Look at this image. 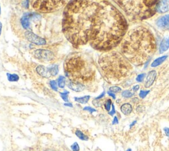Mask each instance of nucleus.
Here are the masks:
<instances>
[{"label":"nucleus","mask_w":169,"mask_h":151,"mask_svg":"<svg viewBox=\"0 0 169 151\" xmlns=\"http://www.w3.org/2000/svg\"><path fill=\"white\" fill-rule=\"evenodd\" d=\"M128 23L112 4L101 1L89 43L94 49L109 51L120 45L127 32Z\"/></svg>","instance_id":"nucleus-1"},{"label":"nucleus","mask_w":169,"mask_h":151,"mask_svg":"<svg viewBox=\"0 0 169 151\" xmlns=\"http://www.w3.org/2000/svg\"><path fill=\"white\" fill-rule=\"evenodd\" d=\"M99 0H72L65 9L62 29L67 39L75 46L89 42Z\"/></svg>","instance_id":"nucleus-2"},{"label":"nucleus","mask_w":169,"mask_h":151,"mask_svg":"<svg viewBox=\"0 0 169 151\" xmlns=\"http://www.w3.org/2000/svg\"><path fill=\"white\" fill-rule=\"evenodd\" d=\"M156 48L154 34L149 29L143 26L129 30L120 43L122 54L135 66L147 63L155 52Z\"/></svg>","instance_id":"nucleus-3"},{"label":"nucleus","mask_w":169,"mask_h":151,"mask_svg":"<svg viewBox=\"0 0 169 151\" xmlns=\"http://www.w3.org/2000/svg\"><path fill=\"white\" fill-rule=\"evenodd\" d=\"M64 69L68 82L80 85L85 90L92 87L96 81L95 66L84 53L74 52L69 55L64 62Z\"/></svg>","instance_id":"nucleus-4"},{"label":"nucleus","mask_w":169,"mask_h":151,"mask_svg":"<svg viewBox=\"0 0 169 151\" xmlns=\"http://www.w3.org/2000/svg\"><path fill=\"white\" fill-rule=\"evenodd\" d=\"M101 72L110 83H119L133 73V66L121 53L109 50L102 54L98 60Z\"/></svg>","instance_id":"nucleus-5"},{"label":"nucleus","mask_w":169,"mask_h":151,"mask_svg":"<svg viewBox=\"0 0 169 151\" xmlns=\"http://www.w3.org/2000/svg\"><path fill=\"white\" fill-rule=\"evenodd\" d=\"M68 1V0H29L33 10L42 13L58 11L66 6Z\"/></svg>","instance_id":"nucleus-6"},{"label":"nucleus","mask_w":169,"mask_h":151,"mask_svg":"<svg viewBox=\"0 0 169 151\" xmlns=\"http://www.w3.org/2000/svg\"><path fill=\"white\" fill-rule=\"evenodd\" d=\"M34 57L40 61L50 62L54 59V54L49 50L37 49L33 52Z\"/></svg>","instance_id":"nucleus-7"},{"label":"nucleus","mask_w":169,"mask_h":151,"mask_svg":"<svg viewBox=\"0 0 169 151\" xmlns=\"http://www.w3.org/2000/svg\"><path fill=\"white\" fill-rule=\"evenodd\" d=\"M25 37L29 42L36 44L37 45H44L46 43V40L42 37H38L31 31H27L25 32Z\"/></svg>","instance_id":"nucleus-8"},{"label":"nucleus","mask_w":169,"mask_h":151,"mask_svg":"<svg viewBox=\"0 0 169 151\" xmlns=\"http://www.w3.org/2000/svg\"><path fill=\"white\" fill-rule=\"evenodd\" d=\"M156 25L159 29L163 30L169 29V15H165L159 17L156 21Z\"/></svg>","instance_id":"nucleus-9"},{"label":"nucleus","mask_w":169,"mask_h":151,"mask_svg":"<svg viewBox=\"0 0 169 151\" xmlns=\"http://www.w3.org/2000/svg\"><path fill=\"white\" fill-rule=\"evenodd\" d=\"M36 70L37 73L40 74L41 76H42L44 78H50L53 77L52 75V72H51V67H45L44 66H38L37 67Z\"/></svg>","instance_id":"nucleus-10"},{"label":"nucleus","mask_w":169,"mask_h":151,"mask_svg":"<svg viewBox=\"0 0 169 151\" xmlns=\"http://www.w3.org/2000/svg\"><path fill=\"white\" fill-rule=\"evenodd\" d=\"M169 11V0H162L158 3L156 11L159 13H165Z\"/></svg>","instance_id":"nucleus-11"},{"label":"nucleus","mask_w":169,"mask_h":151,"mask_svg":"<svg viewBox=\"0 0 169 151\" xmlns=\"http://www.w3.org/2000/svg\"><path fill=\"white\" fill-rule=\"evenodd\" d=\"M157 77V72L155 70H151L148 73V75L147 76L146 80L145 82V87L148 88L151 87L153 85V83L155 82Z\"/></svg>","instance_id":"nucleus-12"},{"label":"nucleus","mask_w":169,"mask_h":151,"mask_svg":"<svg viewBox=\"0 0 169 151\" xmlns=\"http://www.w3.org/2000/svg\"><path fill=\"white\" fill-rule=\"evenodd\" d=\"M32 15L31 13H25L24 15L23 16V17L21 19V25L25 29H27L29 28L30 26V19L32 17Z\"/></svg>","instance_id":"nucleus-13"},{"label":"nucleus","mask_w":169,"mask_h":151,"mask_svg":"<svg viewBox=\"0 0 169 151\" xmlns=\"http://www.w3.org/2000/svg\"><path fill=\"white\" fill-rule=\"evenodd\" d=\"M169 48V37H165L161 41L160 47H159V52L160 53H163L166 52Z\"/></svg>","instance_id":"nucleus-14"},{"label":"nucleus","mask_w":169,"mask_h":151,"mask_svg":"<svg viewBox=\"0 0 169 151\" xmlns=\"http://www.w3.org/2000/svg\"><path fill=\"white\" fill-rule=\"evenodd\" d=\"M121 111L124 115H129L132 111V106L130 103H124L121 107Z\"/></svg>","instance_id":"nucleus-15"},{"label":"nucleus","mask_w":169,"mask_h":151,"mask_svg":"<svg viewBox=\"0 0 169 151\" xmlns=\"http://www.w3.org/2000/svg\"><path fill=\"white\" fill-rule=\"evenodd\" d=\"M167 59V56H163V57H159L158 59H157L153 62L151 64V67H157L161 65L164 61H165V60Z\"/></svg>","instance_id":"nucleus-16"},{"label":"nucleus","mask_w":169,"mask_h":151,"mask_svg":"<svg viewBox=\"0 0 169 151\" xmlns=\"http://www.w3.org/2000/svg\"><path fill=\"white\" fill-rule=\"evenodd\" d=\"M90 99L89 96H85L81 97H75V101L81 104H85L89 101Z\"/></svg>","instance_id":"nucleus-17"},{"label":"nucleus","mask_w":169,"mask_h":151,"mask_svg":"<svg viewBox=\"0 0 169 151\" xmlns=\"http://www.w3.org/2000/svg\"><path fill=\"white\" fill-rule=\"evenodd\" d=\"M66 84V79L64 76H60L57 79V85L60 88H64Z\"/></svg>","instance_id":"nucleus-18"},{"label":"nucleus","mask_w":169,"mask_h":151,"mask_svg":"<svg viewBox=\"0 0 169 151\" xmlns=\"http://www.w3.org/2000/svg\"><path fill=\"white\" fill-rule=\"evenodd\" d=\"M75 134L79 139H80L81 140H82V141H88V139H89V137H88L87 135H85L84 133H82L80 130H77V131H75Z\"/></svg>","instance_id":"nucleus-19"},{"label":"nucleus","mask_w":169,"mask_h":151,"mask_svg":"<svg viewBox=\"0 0 169 151\" xmlns=\"http://www.w3.org/2000/svg\"><path fill=\"white\" fill-rule=\"evenodd\" d=\"M7 76H8V79L9 82H17L19 79L18 76L15 74H7Z\"/></svg>","instance_id":"nucleus-20"},{"label":"nucleus","mask_w":169,"mask_h":151,"mask_svg":"<svg viewBox=\"0 0 169 151\" xmlns=\"http://www.w3.org/2000/svg\"><path fill=\"white\" fill-rule=\"evenodd\" d=\"M68 94H69V92L68 91H65L64 92L60 93V96H61L62 98L63 99V100H64L66 102L69 101Z\"/></svg>","instance_id":"nucleus-21"},{"label":"nucleus","mask_w":169,"mask_h":151,"mask_svg":"<svg viewBox=\"0 0 169 151\" xmlns=\"http://www.w3.org/2000/svg\"><path fill=\"white\" fill-rule=\"evenodd\" d=\"M50 87L52 90H54V91H57V82L55 80H51L50 82Z\"/></svg>","instance_id":"nucleus-22"},{"label":"nucleus","mask_w":169,"mask_h":151,"mask_svg":"<svg viewBox=\"0 0 169 151\" xmlns=\"http://www.w3.org/2000/svg\"><path fill=\"white\" fill-rule=\"evenodd\" d=\"M122 96L124 97H127V98H128V97H131L133 96V93H131L130 91H129V90H125L123 92H122Z\"/></svg>","instance_id":"nucleus-23"},{"label":"nucleus","mask_w":169,"mask_h":151,"mask_svg":"<svg viewBox=\"0 0 169 151\" xmlns=\"http://www.w3.org/2000/svg\"><path fill=\"white\" fill-rule=\"evenodd\" d=\"M110 92L113 93H118L122 91V89L118 86H112L110 88Z\"/></svg>","instance_id":"nucleus-24"},{"label":"nucleus","mask_w":169,"mask_h":151,"mask_svg":"<svg viewBox=\"0 0 169 151\" xmlns=\"http://www.w3.org/2000/svg\"><path fill=\"white\" fill-rule=\"evenodd\" d=\"M111 105H112V101H111V99H107L105 103V107L106 110L107 111H110Z\"/></svg>","instance_id":"nucleus-25"},{"label":"nucleus","mask_w":169,"mask_h":151,"mask_svg":"<svg viewBox=\"0 0 169 151\" xmlns=\"http://www.w3.org/2000/svg\"><path fill=\"white\" fill-rule=\"evenodd\" d=\"M71 148L73 151H79L80 149L79 146L77 143H74L71 146Z\"/></svg>","instance_id":"nucleus-26"},{"label":"nucleus","mask_w":169,"mask_h":151,"mask_svg":"<svg viewBox=\"0 0 169 151\" xmlns=\"http://www.w3.org/2000/svg\"><path fill=\"white\" fill-rule=\"evenodd\" d=\"M145 76V74H140V75L138 76L137 78H136V80H137L138 82H142L143 80V79H144Z\"/></svg>","instance_id":"nucleus-27"},{"label":"nucleus","mask_w":169,"mask_h":151,"mask_svg":"<svg viewBox=\"0 0 169 151\" xmlns=\"http://www.w3.org/2000/svg\"><path fill=\"white\" fill-rule=\"evenodd\" d=\"M149 91H145V90H142L140 93V96L142 98H144V97H146L147 95L149 94Z\"/></svg>","instance_id":"nucleus-28"},{"label":"nucleus","mask_w":169,"mask_h":151,"mask_svg":"<svg viewBox=\"0 0 169 151\" xmlns=\"http://www.w3.org/2000/svg\"><path fill=\"white\" fill-rule=\"evenodd\" d=\"M84 110H87V111H89L90 113H92V112H94V111H96V110H94V109H92L91 108V107H86V108H84Z\"/></svg>","instance_id":"nucleus-29"},{"label":"nucleus","mask_w":169,"mask_h":151,"mask_svg":"<svg viewBox=\"0 0 169 151\" xmlns=\"http://www.w3.org/2000/svg\"><path fill=\"white\" fill-rule=\"evenodd\" d=\"M139 89H140V85H136L133 88V90L134 92H137Z\"/></svg>","instance_id":"nucleus-30"},{"label":"nucleus","mask_w":169,"mask_h":151,"mask_svg":"<svg viewBox=\"0 0 169 151\" xmlns=\"http://www.w3.org/2000/svg\"><path fill=\"white\" fill-rule=\"evenodd\" d=\"M165 132L166 135L169 136V129L168 128H165Z\"/></svg>","instance_id":"nucleus-31"},{"label":"nucleus","mask_w":169,"mask_h":151,"mask_svg":"<svg viewBox=\"0 0 169 151\" xmlns=\"http://www.w3.org/2000/svg\"><path fill=\"white\" fill-rule=\"evenodd\" d=\"M112 105V111H111V112L110 113V115H113V114H114V113H115V110H114V106L113 105Z\"/></svg>","instance_id":"nucleus-32"},{"label":"nucleus","mask_w":169,"mask_h":151,"mask_svg":"<svg viewBox=\"0 0 169 151\" xmlns=\"http://www.w3.org/2000/svg\"><path fill=\"white\" fill-rule=\"evenodd\" d=\"M108 95H110V96H112V97H113V98L115 99V97H115V95H114V94H113L112 93H111L110 92H108Z\"/></svg>","instance_id":"nucleus-33"},{"label":"nucleus","mask_w":169,"mask_h":151,"mask_svg":"<svg viewBox=\"0 0 169 151\" xmlns=\"http://www.w3.org/2000/svg\"><path fill=\"white\" fill-rule=\"evenodd\" d=\"M65 105L66 106H69V107H73V105H72V104L71 103H65Z\"/></svg>","instance_id":"nucleus-34"},{"label":"nucleus","mask_w":169,"mask_h":151,"mask_svg":"<svg viewBox=\"0 0 169 151\" xmlns=\"http://www.w3.org/2000/svg\"><path fill=\"white\" fill-rule=\"evenodd\" d=\"M1 30H2V23L0 22V35H1Z\"/></svg>","instance_id":"nucleus-35"},{"label":"nucleus","mask_w":169,"mask_h":151,"mask_svg":"<svg viewBox=\"0 0 169 151\" xmlns=\"http://www.w3.org/2000/svg\"><path fill=\"white\" fill-rule=\"evenodd\" d=\"M115 123H118V120H117V118H116V117H115V118H114V121L113 122V124H114Z\"/></svg>","instance_id":"nucleus-36"},{"label":"nucleus","mask_w":169,"mask_h":151,"mask_svg":"<svg viewBox=\"0 0 169 151\" xmlns=\"http://www.w3.org/2000/svg\"><path fill=\"white\" fill-rule=\"evenodd\" d=\"M135 123H136V121H133V123L131 125V126H133V125L134 124H135Z\"/></svg>","instance_id":"nucleus-37"},{"label":"nucleus","mask_w":169,"mask_h":151,"mask_svg":"<svg viewBox=\"0 0 169 151\" xmlns=\"http://www.w3.org/2000/svg\"><path fill=\"white\" fill-rule=\"evenodd\" d=\"M1 6H0V15H1Z\"/></svg>","instance_id":"nucleus-38"},{"label":"nucleus","mask_w":169,"mask_h":151,"mask_svg":"<svg viewBox=\"0 0 169 151\" xmlns=\"http://www.w3.org/2000/svg\"><path fill=\"white\" fill-rule=\"evenodd\" d=\"M46 151H54V150H46Z\"/></svg>","instance_id":"nucleus-39"}]
</instances>
